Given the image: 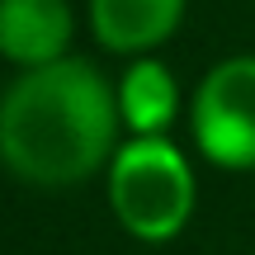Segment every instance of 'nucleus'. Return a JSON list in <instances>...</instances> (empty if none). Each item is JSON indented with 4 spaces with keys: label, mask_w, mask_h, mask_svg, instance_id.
<instances>
[{
    "label": "nucleus",
    "mask_w": 255,
    "mask_h": 255,
    "mask_svg": "<svg viewBox=\"0 0 255 255\" xmlns=\"http://www.w3.org/2000/svg\"><path fill=\"white\" fill-rule=\"evenodd\" d=\"M119 95L85 57L19 71L0 95V165L38 189H71L119 151Z\"/></svg>",
    "instance_id": "nucleus-1"
},
{
    "label": "nucleus",
    "mask_w": 255,
    "mask_h": 255,
    "mask_svg": "<svg viewBox=\"0 0 255 255\" xmlns=\"http://www.w3.org/2000/svg\"><path fill=\"white\" fill-rule=\"evenodd\" d=\"M109 208L119 227L137 241H175L194 218L199 180L194 165L170 137H128L119 142L109 170H104Z\"/></svg>",
    "instance_id": "nucleus-2"
},
{
    "label": "nucleus",
    "mask_w": 255,
    "mask_h": 255,
    "mask_svg": "<svg viewBox=\"0 0 255 255\" xmlns=\"http://www.w3.org/2000/svg\"><path fill=\"white\" fill-rule=\"evenodd\" d=\"M194 146L218 170H255V52L208 66L189 100Z\"/></svg>",
    "instance_id": "nucleus-3"
},
{
    "label": "nucleus",
    "mask_w": 255,
    "mask_h": 255,
    "mask_svg": "<svg viewBox=\"0 0 255 255\" xmlns=\"http://www.w3.org/2000/svg\"><path fill=\"white\" fill-rule=\"evenodd\" d=\"M76 33L71 0H0V57L19 71L62 62Z\"/></svg>",
    "instance_id": "nucleus-4"
},
{
    "label": "nucleus",
    "mask_w": 255,
    "mask_h": 255,
    "mask_svg": "<svg viewBox=\"0 0 255 255\" xmlns=\"http://www.w3.org/2000/svg\"><path fill=\"white\" fill-rule=\"evenodd\" d=\"M189 0H90V33L119 57H146L175 38Z\"/></svg>",
    "instance_id": "nucleus-5"
},
{
    "label": "nucleus",
    "mask_w": 255,
    "mask_h": 255,
    "mask_svg": "<svg viewBox=\"0 0 255 255\" xmlns=\"http://www.w3.org/2000/svg\"><path fill=\"white\" fill-rule=\"evenodd\" d=\"M114 95H119V119L132 137H165L180 119V81L156 57H137L114 85Z\"/></svg>",
    "instance_id": "nucleus-6"
}]
</instances>
